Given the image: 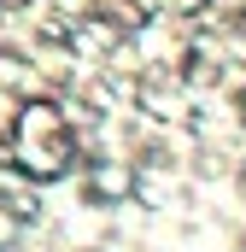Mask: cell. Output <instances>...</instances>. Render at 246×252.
Returning <instances> with one entry per match:
<instances>
[{"mask_svg":"<svg viewBox=\"0 0 246 252\" xmlns=\"http://www.w3.org/2000/svg\"><path fill=\"white\" fill-rule=\"evenodd\" d=\"M12 153L30 176H59L70 158V129L53 106H24V118L12 129Z\"/></svg>","mask_w":246,"mask_h":252,"instance_id":"1","label":"cell"}]
</instances>
